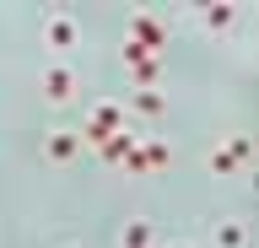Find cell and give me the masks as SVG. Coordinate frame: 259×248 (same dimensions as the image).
<instances>
[{
  "mask_svg": "<svg viewBox=\"0 0 259 248\" xmlns=\"http://www.w3.org/2000/svg\"><path fill=\"white\" fill-rule=\"evenodd\" d=\"M124 103H97V108H92V114H87V135H81V146H103V140H108V135L113 130H124Z\"/></svg>",
  "mask_w": 259,
  "mask_h": 248,
  "instance_id": "cell-3",
  "label": "cell"
},
{
  "mask_svg": "<svg viewBox=\"0 0 259 248\" xmlns=\"http://www.w3.org/2000/svg\"><path fill=\"white\" fill-rule=\"evenodd\" d=\"M141 151H146V167H151V173L173 167V146H167V140H141Z\"/></svg>",
  "mask_w": 259,
  "mask_h": 248,
  "instance_id": "cell-12",
  "label": "cell"
},
{
  "mask_svg": "<svg viewBox=\"0 0 259 248\" xmlns=\"http://www.w3.org/2000/svg\"><path fill=\"white\" fill-rule=\"evenodd\" d=\"M124 114H141V119L167 114V97H162V86H130V108H124Z\"/></svg>",
  "mask_w": 259,
  "mask_h": 248,
  "instance_id": "cell-8",
  "label": "cell"
},
{
  "mask_svg": "<svg viewBox=\"0 0 259 248\" xmlns=\"http://www.w3.org/2000/svg\"><path fill=\"white\" fill-rule=\"evenodd\" d=\"M210 243L216 248H248V227L243 221H216L210 227Z\"/></svg>",
  "mask_w": 259,
  "mask_h": 248,
  "instance_id": "cell-10",
  "label": "cell"
},
{
  "mask_svg": "<svg viewBox=\"0 0 259 248\" xmlns=\"http://www.w3.org/2000/svg\"><path fill=\"white\" fill-rule=\"evenodd\" d=\"M38 86H44V103H54V108H65V103H76V70L70 65H60V60H54V65H44V76H38Z\"/></svg>",
  "mask_w": 259,
  "mask_h": 248,
  "instance_id": "cell-4",
  "label": "cell"
},
{
  "mask_svg": "<svg viewBox=\"0 0 259 248\" xmlns=\"http://www.w3.org/2000/svg\"><path fill=\"white\" fill-rule=\"evenodd\" d=\"M44 43H49L54 54L81 49V22H76V17H65V11H60V17H44Z\"/></svg>",
  "mask_w": 259,
  "mask_h": 248,
  "instance_id": "cell-6",
  "label": "cell"
},
{
  "mask_svg": "<svg viewBox=\"0 0 259 248\" xmlns=\"http://www.w3.org/2000/svg\"><path fill=\"white\" fill-rule=\"evenodd\" d=\"M65 248H81V243H65Z\"/></svg>",
  "mask_w": 259,
  "mask_h": 248,
  "instance_id": "cell-15",
  "label": "cell"
},
{
  "mask_svg": "<svg viewBox=\"0 0 259 248\" xmlns=\"http://www.w3.org/2000/svg\"><path fill=\"white\" fill-rule=\"evenodd\" d=\"M248 162H254V140H248V135H232L227 146H216L205 157V173H210V178H238Z\"/></svg>",
  "mask_w": 259,
  "mask_h": 248,
  "instance_id": "cell-1",
  "label": "cell"
},
{
  "mask_svg": "<svg viewBox=\"0 0 259 248\" xmlns=\"http://www.w3.org/2000/svg\"><path fill=\"white\" fill-rule=\"evenodd\" d=\"M194 17H200V27H205L210 38H232V33H238V22H243V11H238V6H227V0H216V6H194Z\"/></svg>",
  "mask_w": 259,
  "mask_h": 248,
  "instance_id": "cell-5",
  "label": "cell"
},
{
  "mask_svg": "<svg viewBox=\"0 0 259 248\" xmlns=\"http://www.w3.org/2000/svg\"><path fill=\"white\" fill-rule=\"evenodd\" d=\"M76 157H81V135L76 130H49L44 135V162L65 167V162H76Z\"/></svg>",
  "mask_w": 259,
  "mask_h": 248,
  "instance_id": "cell-7",
  "label": "cell"
},
{
  "mask_svg": "<svg viewBox=\"0 0 259 248\" xmlns=\"http://www.w3.org/2000/svg\"><path fill=\"white\" fill-rule=\"evenodd\" d=\"M124 38H130V43H141L146 54H157V60H162V49L173 43V33H167V27H162V17H151V11H135V17H130V27H124Z\"/></svg>",
  "mask_w": 259,
  "mask_h": 248,
  "instance_id": "cell-2",
  "label": "cell"
},
{
  "mask_svg": "<svg viewBox=\"0 0 259 248\" xmlns=\"http://www.w3.org/2000/svg\"><path fill=\"white\" fill-rule=\"evenodd\" d=\"M151 243H157L151 221H124V232H119V248H151Z\"/></svg>",
  "mask_w": 259,
  "mask_h": 248,
  "instance_id": "cell-11",
  "label": "cell"
},
{
  "mask_svg": "<svg viewBox=\"0 0 259 248\" xmlns=\"http://www.w3.org/2000/svg\"><path fill=\"white\" fill-rule=\"evenodd\" d=\"M151 248H189V243H151Z\"/></svg>",
  "mask_w": 259,
  "mask_h": 248,
  "instance_id": "cell-14",
  "label": "cell"
},
{
  "mask_svg": "<svg viewBox=\"0 0 259 248\" xmlns=\"http://www.w3.org/2000/svg\"><path fill=\"white\" fill-rule=\"evenodd\" d=\"M119 173H130V178H146V173H151V167H146V151L135 146V151L124 157V162H119Z\"/></svg>",
  "mask_w": 259,
  "mask_h": 248,
  "instance_id": "cell-13",
  "label": "cell"
},
{
  "mask_svg": "<svg viewBox=\"0 0 259 248\" xmlns=\"http://www.w3.org/2000/svg\"><path fill=\"white\" fill-rule=\"evenodd\" d=\"M135 146H141V140H135V135H130V124H124V130H113L108 140L97 146V157H103V162H108V167H119V162H124V157H130V151H135Z\"/></svg>",
  "mask_w": 259,
  "mask_h": 248,
  "instance_id": "cell-9",
  "label": "cell"
}]
</instances>
